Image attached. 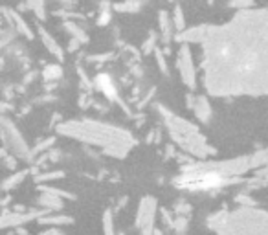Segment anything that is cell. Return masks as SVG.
<instances>
[{"label": "cell", "mask_w": 268, "mask_h": 235, "mask_svg": "<svg viewBox=\"0 0 268 235\" xmlns=\"http://www.w3.org/2000/svg\"><path fill=\"white\" fill-rule=\"evenodd\" d=\"M0 136H2V140H4L6 145H8L10 149L15 151V155H19V156L30 155V151H28L26 144L22 142L21 134H19V131L15 129V125H11L4 118L0 120Z\"/></svg>", "instance_id": "cell-1"}, {"label": "cell", "mask_w": 268, "mask_h": 235, "mask_svg": "<svg viewBox=\"0 0 268 235\" xmlns=\"http://www.w3.org/2000/svg\"><path fill=\"white\" fill-rule=\"evenodd\" d=\"M24 175H26V171H24V173H19V175H15V176H13V178H10V180H8V182H4V186H2V187H11V186H17L19 182H22V180H24Z\"/></svg>", "instance_id": "cell-6"}, {"label": "cell", "mask_w": 268, "mask_h": 235, "mask_svg": "<svg viewBox=\"0 0 268 235\" xmlns=\"http://www.w3.org/2000/svg\"><path fill=\"white\" fill-rule=\"evenodd\" d=\"M195 110H197V114H199L200 120H204V122L208 120V116H209V107H208V103H206V99H202V97H200L199 103H197V108H195Z\"/></svg>", "instance_id": "cell-3"}, {"label": "cell", "mask_w": 268, "mask_h": 235, "mask_svg": "<svg viewBox=\"0 0 268 235\" xmlns=\"http://www.w3.org/2000/svg\"><path fill=\"white\" fill-rule=\"evenodd\" d=\"M41 222H50V224H72V219L70 217H63V215H54V217H46V219H41Z\"/></svg>", "instance_id": "cell-4"}, {"label": "cell", "mask_w": 268, "mask_h": 235, "mask_svg": "<svg viewBox=\"0 0 268 235\" xmlns=\"http://www.w3.org/2000/svg\"><path fill=\"white\" fill-rule=\"evenodd\" d=\"M103 224H105V233H107V235H114L112 211H105V217H103Z\"/></svg>", "instance_id": "cell-5"}, {"label": "cell", "mask_w": 268, "mask_h": 235, "mask_svg": "<svg viewBox=\"0 0 268 235\" xmlns=\"http://www.w3.org/2000/svg\"><path fill=\"white\" fill-rule=\"evenodd\" d=\"M30 6H32L37 13H41V11H43V6H44V0H30Z\"/></svg>", "instance_id": "cell-7"}, {"label": "cell", "mask_w": 268, "mask_h": 235, "mask_svg": "<svg viewBox=\"0 0 268 235\" xmlns=\"http://www.w3.org/2000/svg\"><path fill=\"white\" fill-rule=\"evenodd\" d=\"M61 75V70L55 68V66H52V68L46 70V77H50V79H54V77H59Z\"/></svg>", "instance_id": "cell-8"}, {"label": "cell", "mask_w": 268, "mask_h": 235, "mask_svg": "<svg viewBox=\"0 0 268 235\" xmlns=\"http://www.w3.org/2000/svg\"><path fill=\"white\" fill-rule=\"evenodd\" d=\"M155 206L156 200L155 198H144L142 200V206L138 209V215H136V224L140 226V230L144 231V235L153 233V220H155Z\"/></svg>", "instance_id": "cell-2"}, {"label": "cell", "mask_w": 268, "mask_h": 235, "mask_svg": "<svg viewBox=\"0 0 268 235\" xmlns=\"http://www.w3.org/2000/svg\"><path fill=\"white\" fill-rule=\"evenodd\" d=\"M116 235H125V233H116Z\"/></svg>", "instance_id": "cell-10"}, {"label": "cell", "mask_w": 268, "mask_h": 235, "mask_svg": "<svg viewBox=\"0 0 268 235\" xmlns=\"http://www.w3.org/2000/svg\"><path fill=\"white\" fill-rule=\"evenodd\" d=\"M43 235H63V233H59L57 230H50V231H46V233H43Z\"/></svg>", "instance_id": "cell-9"}]
</instances>
